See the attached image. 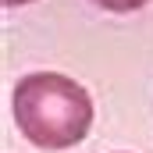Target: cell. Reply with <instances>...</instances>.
<instances>
[{
	"label": "cell",
	"instance_id": "1",
	"mask_svg": "<svg viewBox=\"0 0 153 153\" xmlns=\"http://www.w3.org/2000/svg\"><path fill=\"white\" fill-rule=\"evenodd\" d=\"M14 125L39 150H68L93 125V100L75 78L32 71L14 85Z\"/></svg>",
	"mask_w": 153,
	"mask_h": 153
},
{
	"label": "cell",
	"instance_id": "2",
	"mask_svg": "<svg viewBox=\"0 0 153 153\" xmlns=\"http://www.w3.org/2000/svg\"><path fill=\"white\" fill-rule=\"evenodd\" d=\"M93 4H100V7H107V11H139V7L150 4V0H93Z\"/></svg>",
	"mask_w": 153,
	"mask_h": 153
},
{
	"label": "cell",
	"instance_id": "3",
	"mask_svg": "<svg viewBox=\"0 0 153 153\" xmlns=\"http://www.w3.org/2000/svg\"><path fill=\"white\" fill-rule=\"evenodd\" d=\"M7 7H18V4H32V0H4Z\"/></svg>",
	"mask_w": 153,
	"mask_h": 153
}]
</instances>
